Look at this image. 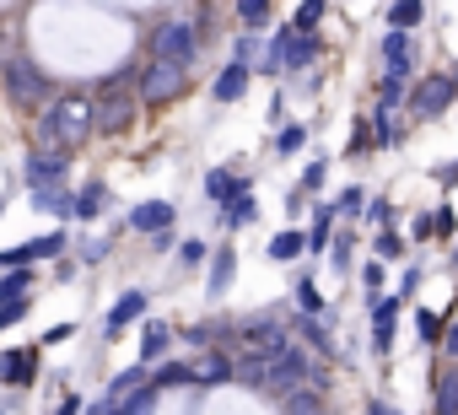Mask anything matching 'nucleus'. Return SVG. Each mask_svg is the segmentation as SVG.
<instances>
[{
  "label": "nucleus",
  "mask_w": 458,
  "mask_h": 415,
  "mask_svg": "<svg viewBox=\"0 0 458 415\" xmlns=\"http://www.w3.org/2000/svg\"><path fill=\"white\" fill-rule=\"evenodd\" d=\"M87 135H92V103L65 97V103H49V108L38 114V140H44V151L71 157Z\"/></svg>",
  "instance_id": "nucleus-1"
},
{
  "label": "nucleus",
  "mask_w": 458,
  "mask_h": 415,
  "mask_svg": "<svg viewBox=\"0 0 458 415\" xmlns=\"http://www.w3.org/2000/svg\"><path fill=\"white\" fill-rule=\"evenodd\" d=\"M318 60V38L313 33H297V28H281L265 49V65L259 71H308Z\"/></svg>",
  "instance_id": "nucleus-2"
},
{
  "label": "nucleus",
  "mask_w": 458,
  "mask_h": 415,
  "mask_svg": "<svg viewBox=\"0 0 458 415\" xmlns=\"http://www.w3.org/2000/svg\"><path fill=\"white\" fill-rule=\"evenodd\" d=\"M49 92H55V87H49L44 65H33V60H22V55L6 65V97H12L17 108H38V114H44Z\"/></svg>",
  "instance_id": "nucleus-3"
},
{
  "label": "nucleus",
  "mask_w": 458,
  "mask_h": 415,
  "mask_svg": "<svg viewBox=\"0 0 458 415\" xmlns=\"http://www.w3.org/2000/svg\"><path fill=\"white\" fill-rule=\"evenodd\" d=\"M183 87H189V65H173V60H157V55H151V65L140 71V103H146V108L173 103Z\"/></svg>",
  "instance_id": "nucleus-4"
},
{
  "label": "nucleus",
  "mask_w": 458,
  "mask_h": 415,
  "mask_svg": "<svg viewBox=\"0 0 458 415\" xmlns=\"http://www.w3.org/2000/svg\"><path fill=\"white\" fill-rule=\"evenodd\" d=\"M194 49H199V28H194L189 17L167 22V28L151 38V55H157V60H173V65H194Z\"/></svg>",
  "instance_id": "nucleus-5"
},
{
  "label": "nucleus",
  "mask_w": 458,
  "mask_h": 415,
  "mask_svg": "<svg viewBox=\"0 0 458 415\" xmlns=\"http://www.w3.org/2000/svg\"><path fill=\"white\" fill-rule=\"evenodd\" d=\"M65 249H71V233L60 227V233H44V238H33V243L0 249V270H28V265H38V259H60Z\"/></svg>",
  "instance_id": "nucleus-6"
},
{
  "label": "nucleus",
  "mask_w": 458,
  "mask_h": 415,
  "mask_svg": "<svg viewBox=\"0 0 458 415\" xmlns=\"http://www.w3.org/2000/svg\"><path fill=\"white\" fill-rule=\"evenodd\" d=\"M453 97H458L453 76H420L415 92H410V114H415V119H442V114L453 108Z\"/></svg>",
  "instance_id": "nucleus-7"
},
{
  "label": "nucleus",
  "mask_w": 458,
  "mask_h": 415,
  "mask_svg": "<svg viewBox=\"0 0 458 415\" xmlns=\"http://www.w3.org/2000/svg\"><path fill=\"white\" fill-rule=\"evenodd\" d=\"M135 103H140V92L130 97L124 87H103V97L92 103V130H98V135H114V130H124V124L135 119Z\"/></svg>",
  "instance_id": "nucleus-8"
},
{
  "label": "nucleus",
  "mask_w": 458,
  "mask_h": 415,
  "mask_svg": "<svg viewBox=\"0 0 458 415\" xmlns=\"http://www.w3.org/2000/svg\"><path fill=\"white\" fill-rule=\"evenodd\" d=\"M302 377H313V351H308V345H286V351L276 356V367H270V388L286 399L292 388H302Z\"/></svg>",
  "instance_id": "nucleus-9"
},
{
  "label": "nucleus",
  "mask_w": 458,
  "mask_h": 415,
  "mask_svg": "<svg viewBox=\"0 0 458 415\" xmlns=\"http://www.w3.org/2000/svg\"><path fill=\"white\" fill-rule=\"evenodd\" d=\"M0 383L33 388V383H38V345H12V351H0Z\"/></svg>",
  "instance_id": "nucleus-10"
},
{
  "label": "nucleus",
  "mask_w": 458,
  "mask_h": 415,
  "mask_svg": "<svg viewBox=\"0 0 458 415\" xmlns=\"http://www.w3.org/2000/svg\"><path fill=\"white\" fill-rule=\"evenodd\" d=\"M65 173H71V157H60V151H33L22 162V178L33 189H65Z\"/></svg>",
  "instance_id": "nucleus-11"
},
{
  "label": "nucleus",
  "mask_w": 458,
  "mask_h": 415,
  "mask_svg": "<svg viewBox=\"0 0 458 415\" xmlns=\"http://www.w3.org/2000/svg\"><path fill=\"white\" fill-rule=\"evenodd\" d=\"M238 335H243L249 351H265L270 361L286 351V324L281 318H249V324H238Z\"/></svg>",
  "instance_id": "nucleus-12"
},
{
  "label": "nucleus",
  "mask_w": 458,
  "mask_h": 415,
  "mask_svg": "<svg viewBox=\"0 0 458 415\" xmlns=\"http://www.w3.org/2000/svg\"><path fill=\"white\" fill-rule=\"evenodd\" d=\"M135 318H146V292H124V297L108 308V318H103V340H119Z\"/></svg>",
  "instance_id": "nucleus-13"
},
{
  "label": "nucleus",
  "mask_w": 458,
  "mask_h": 415,
  "mask_svg": "<svg viewBox=\"0 0 458 415\" xmlns=\"http://www.w3.org/2000/svg\"><path fill=\"white\" fill-rule=\"evenodd\" d=\"M249 76H254V65H249V60L221 65V76L210 81V97H216V103H238V97L249 92Z\"/></svg>",
  "instance_id": "nucleus-14"
},
{
  "label": "nucleus",
  "mask_w": 458,
  "mask_h": 415,
  "mask_svg": "<svg viewBox=\"0 0 458 415\" xmlns=\"http://www.w3.org/2000/svg\"><path fill=\"white\" fill-rule=\"evenodd\" d=\"M173 205L167 199H146V205H135V211H130V227L135 233H146V238H157V233H173Z\"/></svg>",
  "instance_id": "nucleus-15"
},
{
  "label": "nucleus",
  "mask_w": 458,
  "mask_h": 415,
  "mask_svg": "<svg viewBox=\"0 0 458 415\" xmlns=\"http://www.w3.org/2000/svg\"><path fill=\"white\" fill-rule=\"evenodd\" d=\"M167 345H173V329L162 318H146V329H140V367H162Z\"/></svg>",
  "instance_id": "nucleus-16"
},
{
  "label": "nucleus",
  "mask_w": 458,
  "mask_h": 415,
  "mask_svg": "<svg viewBox=\"0 0 458 415\" xmlns=\"http://www.w3.org/2000/svg\"><path fill=\"white\" fill-rule=\"evenodd\" d=\"M394 318H399V297H377L372 302V345L377 351L394 345Z\"/></svg>",
  "instance_id": "nucleus-17"
},
{
  "label": "nucleus",
  "mask_w": 458,
  "mask_h": 415,
  "mask_svg": "<svg viewBox=\"0 0 458 415\" xmlns=\"http://www.w3.org/2000/svg\"><path fill=\"white\" fill-rule=\"evenodd\" d=\"M33 205L44 216H60V222H76V194L71 189H33Z\"/></svg>",
  "instance_id": "nucleus-18"
},
{
  "label": "nucleus",
  "mask_w": 458,
  "mask_h": 415,
  "mask_svg": "<svg viewBox=\"0 0 458 415\" xmlns=\"http://www.w3.org/2000/svg\"><path fill=\"white\" fill-rule=\"evenodd\" d=\"M243 183H249V178H238L233 167H210V173H205V194H210L216 205H226V199H238V194H243Z\"/></svg>",
  "instance_id": "nucleus-19"
},
{
  "label": "nucleus",
  "mask_w": 458,
  "mask_h": 415,
  "mask_svg": "<svg viewBox=\"0 0 458 415\" xmlns=\"http://www.w3.org/2000/svg\"><path fill=\"white\" fill-rule=\"evenodd\" d=\"M292 324H297V335H302L313 351H324V356H329V324H335V313H297Z\"/></svg>",
  "instance_id": "nucleus-20"
},
{
  "label": "nucleus",
  "mask_w": 458,
  "mask_h": 415,
  "mask_svg": "<svg viewBox=\"0 0 458 415\" xmlns=\"http://www.w3.org/2000/svg\"><path fill=\"white\" fill-rule=\"evenodd\" d=\"M103 211H108V189H103V183L76 189V222H98Z\"/></svg>",
  "instance_id": "nucleus-21"
},
{
  "label": "nucleus",
  "mask_w": 458,
  "mask_h": 415,
  "mask_svg": "<svg viewBox=\"0 0 458 415\" xmlns=\"http://www.w3.org/2000/svg\"><path fill=\"white\" fill-rule=\"evenodd\" d=\"M151 383H157V388H183V383H199V367H194V361H162V367L151 372Z\"/></svg>",
  "instance_id": "nucleus-22"
},
{
  "label": "nucleus",
  "mask_w": 458,
  "mask_h": 415,
  "mask_svg": "<svg viewBox=\"0 0 458 415\" xmlns=\"http://www.w3.org/2000/svg\"><path fill=\"white\" fill-rule=\"evenodd\" d=\"M238 377V361L226 356V351H205V361H199V383H233Z\"/></svg>",
  "instance_id": "nucleus-23"
},
{
  "label": "nucleus",
  "mask_w": 458,
  "mask_h": 415,
  "mask_svg": "<svg viewBox=\"0 0 458 415\" xmlns=\"http://www.w3.org/2000/svg\"><path fill=\"white\" fill-rule=\"evenodd\" d=\"M329 243H335V205H318V211H313V227H308V249L324 254Z\"/></svg>",
  "instance_id": "nucleus-24"
},
{
  "label": "nucleus",
  "mask_w": 458,
  "mask_h": 415,
  "mask_svg": "<svg viewBox=\"0 0 458 415\" xmlns=\"http://www.w3.org/2000/svg\"><path fill=\"white\" fill-rule=\"evenodd\" d=\"M221 216H226V227H249V222L259 216V199L249 194V183H243L238 199H226V205H221Z\"/></svg>",
  "instance_id": "nucleus-25"
},
{
  "label": "nucleus",
  "mask_w": 458,
  "mask_h": 415,
  "mask_svg": "<svg viewBox=\"0 0 458 415\" xmlns=\"http://www.w3.org/2000/svg\"><path fill=\"white\" fill-rule=\"evenodd\" d=\"M33 297V275L28 270H6V275H0V308H6V302H28Z\"/></svg>",
  "instance_id": "nucleus-26"
},
{
  "label": "nucleus",
  "mask_w": 458,
  "mask_h": 415,
  "mask_svg": "<svg viewBox=\"0 0 458 415\" xmlns=\"http://www.w3.org/2000/svg\"><path fill=\"white\" fill-rule=\"evenodd\" d=\"M157 399H162V388H157V383H140L135 394H124V399H119V415H151V410H157Z\"/></svg>",
  "instance_id": "nucleus-27"
},
{
  "label": "nucleus",
  "mask_w": 458,
  "mask_h": 415,
  "mask_svg": "<svg viewBox=\"0 0 458 415\" xmlns=\"http://www.w3.org/2000/svg\"><path fill=\"white\" fill-rule=\"evenodd\" d=\"M318 404H324V399H318V388H308V383H302V388H292V394L281 399V415H324Z\"/></svg>",
  "instance_id": "nucleus-28"
},
{
  "label": "nucleus",
  "mask_w": 458,
  "mask_h": 415,
  "mask_svg": "<svg viewBox=\"0 0 458 415\" xmlns=\"http://www.w3.org/2000/svg\"><path fill=\"white\" fill-rule=\"evenodd\" d=\"M420 17H426L420 0H394V6H388V28H394V33H415Z\"/></svg>",
  "instance_id": "nucleus-29"
},
{
  "label": "nucleus",
  "mask_w": 458,
  "mask_h": 415,
  "mask_svg": "<svg viewBox=\"0 0 458 415\" xmlns=\"http://www.w3.org/2000/svg\"><path fill=\"white\" fill-rule=\"evenodd\" d=\"M233 265H238V254H233V249H216V259H210V281H205L216 297L233 286Z\"/></svg>",
  "instance_id": "nucleus-30"
},
{
  "label": "nucleus",
  "mask_w": 458,
  "mask_h": 415,
  "mask_svg": "<svg viewBox=\"0 0 458 415\" xmlns=\"http://www.w3.org/2000/svg\"><path fill=\"white\" fill-rule=\"evenodd\" d=\"M302 249H308V233H297V227L281 233V238H270V259H276V265H292Z\"/></svg>",
  "instance_id": "nucleus-31"
},
{
  "label": "nucleus",
  "mask_w": 458,
  "mask_h": 415,
  "mask_svg": "<svg viewBox=\"0 0 458 415\" xmlns=\"http://www.w3.org/2000/svg\"><path fill=\"white\" fill-rule=\"evenodd\" d=\"M431 410H437V415H458V367L437 377V399H431Z\"/></svg>",
  "instance_id": "nucleus-32"
},
{
  "label": "nucleus",
  "mask_w": 458,
  "mask_h": 415,
  "mask_svg": "<svg viewBox=\"0 0 458 415\" xmlns=\"http://www.w3.org/2000/svg\"><path fill=\"white\" fill-rule=\"evenodd\" d=\"M308 146V124H281V135H276V157H297Z\"/></svg>",
  "instance_id": "nucleus-33"
},
{
  "label": "nucleus",
  "mask_w": 458,
  "mask_h": 415,
  "mask_svg": "<svg viewBox=\"0 0 458 415\" xmlns=\"http://www.w3.org/2000/svg\"><path fill=\"white\" fill-rule=\"evenodd\" d=\"M297 308H302V313H329V302H324V292L313 286V275H297Z\"/></svg>",
  "instance_id": "nucleus-34"
},
{
  "label": "nucleus",
  "mask_w": 458,
  "mask_h": 415,
  "mask_svg": "<svg viewBox=\"0 0 458 415\" xmlns=\"http://www.w3.org/2000/svg\"><path fill=\"white\" fill-rule=\"evenodd\" d=\"M318 17H324V0H302L297 17H292V28L297 33H318Z\"/></svg>",
  "instance_id": "nucleus-35"
},
{
  "label": "nucleus",
  "mask_w": 458,
  "mask_h": 415,
  "mask_svg": "<svg viewBox=\"0 0 458 415\" xmlns=\"http://www.w3.org/2000/svg\"><path fill=\"white\" fill-rule=\"evenodd\" d=\"M372 249H377V259H399V254H404V238H399L394 227H383V233L372 238Z\"/></svg>",
  "instance_id": "nucleus-36"
},
{
  "label": "nucleus",
  "mask_w": 458,
  "mask_h": 415,
  "mask_svg": "<svg viewBox=\"0 0 458 415\" xmlns=\"http://www.w3.org/2000/svg\"><path fill=\"white\" fill-rule=\"evenodd\" d=\"M415 335H420V340H442V335H447V329H442V313L420 308V313H415Z\"/></svg>",
  "instance_id": "nucleus-37"
},
{
  "label": "nucleus",
  "mask_w": 458,
  "mask_h": 415,
  "mask_svg": "<svg viewBox=\"0 0 458 415\" xmlns=\"http://www.w3.org/2000/svg\"><path fill=\"white\" fill-rule=\"evenodd\" d=\"M383 259H367V270H361V286H367V302H377V292H383Z\"/></svg>",
  "instance_id": "nucleus-38"
},
{
  "label": "nucleus",
  "mask_w": 458,
  "mask_h": 415,
  "mask_svg": "<svg viewBox=\"0 0 458 415\" xmlns=\"http://www.w3.org/2000/svg\"><path fill=\"white\" fill-rule=\"evenodd\" d=\"M324 178H329V162H308L297 189H302V194H313V189H324Z\"/></svg>",
  "instance_id": "nucleus-39"
},
{
  "label": "nucleus",
  "mask_w": 458,
  "mask_h": 415,
  "mask_svg": "<svg viewBox=\"0 0 458 415\" xmlns=\"http://www.w3.org/2000/svg\"><path fill=\"white\" fill-rule=\"evenodd\" d=\"M238 17H243L249 28H259V22L270 17V0H238Z\"/></svg>",
  "instance_id": "nucleus-40"
},
{
  "label": "nucleus",
  "mask_w": 458,
  "mask_h": 415,
  "mask_svg": "<svg viewBox=\"0 0 458 415\" xmlns=\"http://www.w3.org/2000/svg\"><path fill=\"white\" fill-rule=\"evenodd\" d=\"M361 205H367V189H345V194H340V205H335V211H345V216H356V211H361Z\"/></svg>",
  "instance_id": "nucleus-41"
},
{
  "label": "nucleus",
  "mask_w": 458,
  "mask_h": 415,
  "mask_svg": "<svg viewBox=\"0 0 458 415\" xmlns=\"http://www.w3.org/2000/svg\"><path fill=\"white\" fill-rule=\"evenodd\" d=\"M205 254H210V249H205L199 238H189V243L178 249V259H183V265H205Z\"/></svg>",
  "instance_id": "nucleus-42"
},
{
  "label": "nucleus",
  "mask_w": 458,
  "mask_h": 415,
  "mask_svg": "<svg viewBox=\"0 0 458 415\" xmlns=\"http://www.w3.org/2000/svg\"><path fill=\"white\" fill-rule=\"evenodd\" d=\"M87 415H119V399H114V394L103 388V394H98V399L87 404Z\"/></svg>",
  "instance_id": "nucleus-43"
},
{
  "label": "nucleus",
  "mask_w": 458,
  "mask_h": 415,
  "mask_svg": "<svg viewBox=\"0 0 458 415\" xmlns=\"http://www.w3.org/2000/svg\"><path fill=\"white\" fill-rule=\"evenodd\" d=\"M367 216H372L377 227H388V216H394V205H388V199H372V205H367Z\"/></svg>",
  "instance_id": "nucleus-44"
},
{
  "label": "nucleus",
  "mask_w": 458,
  "mask_h": 415,
  "mask_svg": "<svg viewBox=\"0 0 458 415\" xmlns=\"http://www.w3.org/2000/svg\"><path fill=\"white\" fill-rule=\"evenodd\" d=\"M55 415H87V404H81V394H65V399H60V410H55Z\"/></svg>",
  "instance_id": "nucleus-45"
},
{
  "label": "nucleus",
  "mask_w": 458,
  "mask_h": 415,
  "mask_svg": "<svg viewBox=\"0 0 458 415\" xmlns=\"http://www.w3.org/2000/svg\"><path fill=\"white\" fill-rule=\"evenodd\" d=\"M361 151H367V124L356 119V130H351V157H361Z\"/></svg>",
  "instance_id": "nucleus-46"
},
{
  "label": "nucleus",
  "mask_w": 458,
  "mask_h": 415,
  "mask_svg": "<svg viewBox=\"0 0 458 415\" xmlns=\"http://www.w3.org/2000/svg\"><path fill=\"white\" fill-rule=\"evenodd\" d=\"M431 216H437V233H442V238H453V233H458V222H453V211H431Z\"/></svg>",
  "instance_id": "nucleus-47"
},
{
  "label": "nucleus",
  "mask_w": 458,
  "mask_h": 415,
  "mask_svg": "<svg viewBox=\"0 0 458 415\" xmlns=\"http://www.w3.org/2000/svg\"><path fill=\"white\" fill-rule=\"evenodd\" d=\"M410 233H415V238H420V243H426V238H431V233H437V216H415V227H410Z\"/></svg>",
  "instance_id": "nucleus-48"
},
{
  "label": "nucleus",
  "mask_w": 458,
  "mask_h": 415,
  "mask_svg": "<svg viewBox=\"0 0 458 415\" xmlns=\"http://www.w3.org/2000/svg\"><path fill=\"white\" fill-rule=\"evenodd\" d=\"M329 249H335V265H340V270H345V265H351V238H335V243H329Z\"/></svg>",
  "instance_id": "nucleus-49"
},
{
  "label": "nucleus",
  "mask_w": 458,
  "mask_h": 415,
  "mask_svg": "<svg viewBox=\"0 0 458 415\" xmlns=\"http://www.w3.org/2000/svg\"><path fill=\"white\" fill-rule=\"evenodd\" d=\"M420 281H426V275H420V265H410V270H404V275H399V286H404V297H410V292H415V286H420Z\"/></svg>",
  "instance_id": "nucleus-50"
},
{
  "label": "nucleus",
  "mask_w": 458,
  "mask_h": 415,
  "mask_svg": "<svg viewBox=\"0 0 458 415\" xmlns=\"http://www.w3.org/2000/svg\"><path fill=\"white\" fill-rule=\"evenodd\" d=\"M60 340H71V324H55V329H49V335H44L38 345H60Z\"/></svg>",
  "instance_id": "nucleus-51"
},
{
  "label": "nucleus",
  "mask_w": 458,
  "mask_h": 415,
  "mask_svg": "<svg viewBox=\"0 0 458 415\" xmlns=\"http://www.w3.org/2000/svg\"><path fill=\"white\" fill-rule=\"evenodd\" d=\"M183 340H189V345H210V329H199V324H189V329H183Z\"/></svg>",
  "instance_id": "nucleus-52"
},
{
  "label": "nucleus",
  "mask_w": 458,
  "mask_h": 415,
  "mask_svg": "<svg viewBox=\"0 0 458 415\" xmlns=\"http://www.w3.org/2000/svg\"><path fill=\"white\" fill-rule=\"evenodd\" d=\"M437 183H442V189H453V183H458V162H447V167H437Z\"/></svg>",
  "instance_id": "nucleus-53"
},
{
  "label": "nucleus",
  "mask_w": 458,
  "mask_h": 415,
  "mask_svg": "<svg viewBox=\"0 0 458 415\" xmlns=\"http://www.w3.org/2000/svg\"><path fill=\"white\" fill-rule=\"evenodd\" d=\"M103 254H108V243H87V249H81V259H87V265H98Z\"/></svg>",
  "instance_id": "nucleus-54"
},
{
  "label": "nucleus",
  "mask_w": 458,
  "mask_h": 415,
  "mask_svg": "<svg viewBox=\"0 0 458 415\" xmlns=\"http://www.w3.org/2000/svg\"><path fill=\"white\" fill-rule=\"evenodd\" d=\"M442 345H447V356H458V324H453V329L442 335Z\"/></svg>",
  "instance_id": "nucleus-55"
},
{
  "label": "nucleus",
  "mask_w": 458,
  "mask_h": 415,
  "mask_svg": "<svg viewBox=\"0 0 458 415\" xmlns=\"http://www.w3.org/2000/svg\"><path fill=\"white\" fill-rule=\"evenodd\" d=\"M367 415H394V404H383V399H372V404H367Z\"/></svg>",
  "instance_id": "nucleus-56"
},
{
  "label": "nucleus",
  "mask_w": 458,
  "mask_h": 415,
  "mask_svg": "<svg viewBox=\"0 0 458 415\" xmlns=\"http://www.w3.org/2000/svg\"><path fill=\"white\" fill-rule=\"evenodd\" d=\"M453 87H458V71H453Z\"/></svg>",
  "instance_id": "nucleus-57"
}]
</instances>
